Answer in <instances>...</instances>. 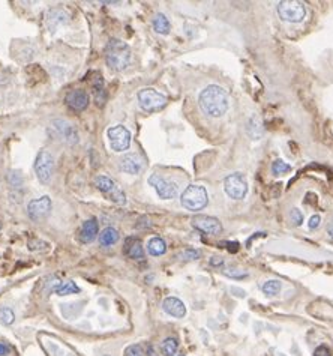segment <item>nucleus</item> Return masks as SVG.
<instances>
[{
    "mask_svg": "<svg viewBox=\"0 0 333 356\" xmlns=\"http://www.w3.org/2000/svg\"><path fill=\"white\" fill-rule=\"evenodd\" d=\"M201 110L210 117H221L228 110V97L222 87L210 84L203 89L198 98Z\"/></svg>",
    "mask_w": 333,
    "mask_h": 356,
    "instance_id": "nucleus-1",
    "label": "nucleus"
},
{
    "mask_svg": "<svg viewBox=\"0 0 333 356\" xmlns=\"http://www.w3.org/2000/svg\"><path fill=\"white\" fill-rule=\"evenodd\" d=\"M105 62L113 71H125L131 64V50L120 39H111L105 50Z\"/></svg>",
    "mask_w": 333,
    "mask_h": 356,
    "instance_id": "nucleus-2",
    "label": "nucleus"
},
{
    "mask_svg": "<svg viewBox=\"0 0 333 356\" xmlns=\"http://www.w3.org/2000/svg\"><path fill=\"white\" fill-rule=\"evenodd\" d=\"M207 191L201 185H189L180 197L182 206L188 211H201L207 204Z\"/></svg>",
    "mask_w": 333,
    "mask_h": 356,
    "instance_id": "nucleus-3",
    "label": "nucleus"
},
{
    "mask_svg": "<svg viewBox=\"0 0 333 356\" xmlns=\"http://www.w3.org/2000/svg\"><path fill=\"white\" fill-rule=\"evenodd\" d=\"M138 102H140V105L144 111L153 113V111L162 110L167 105V98H165V95L155 91V89L146 87V89H141V91L138 92Z\"/></svg>",
    "mask_w": 333,
    "mask_h": 356,
    "instance_id": "nucleus-4",
    "label": "nucleus"
},
{
    "mask_svg": "<svg viewBox=\"0 0 333 356\" xmlns=\"http://www.w3.org/2000/svg\"><path fill=\"white\" fill-rule=\"evenodd\" d=\"M278 14L284 21L288 23H300L306 15V8L297 0H284L278 5Z\"/></svg>",
    "mask_w": 333,
    "mask_h": 356,
    "instance_id": "nucleus-5",
    "label": "nucleus"
},
{
    "mask_svg": "<svg viewBox=\"0 0 333 356\" xmlns=\"http://www.w3.org/2000/svg\"><path fill=\"white\" fill-rule=\"evenodd\" d=\"M224 190H225L227 195L234 200L243 198L248 193V182L245 179V176L242 173L228 174L224 181Z\"/></svg>",
    "mask_w": 333,
    "mask_h": 356,
    "instance_id": "nucleus-6",
    "label": "nucleus"
},
{
    "mask_svg": "<svg viewBox=\"0 0 333 356\" xmlns=\"http://www.w3.org/2000/svg\"><path fill=\"white\" fill-rule=\"evenodd\" d=\"M95 185L99 191H102L111 201L117 204H125L126 203V195L125 193L119 188V185L110 179L107 176H96L95 177Z\"/></svg>",
    "mask_w": 333,
    "mask_h": 356,
    "instance_id": "nucleus-7",
    "label": "nucleus"
},
{
    "mask_svg": "<svg viewBox=\"0 0 333 356\" xmlns=\"http://www.w3.org/2000/svg\"><path fill=\"white\" fill-rule=\"evenodd\" d=\"M108 141L114 152H123L131 144V132L123 125H114L108 129Z\"/></svg>",
    "mask_w": 333,
    "mask_h": 356,
    "instance_id": "nucleus-8",
    "label": "nucleus"
},
{
    "mask_svg": "<svg viewBox=\"0 0 333 356\" xmlns=\"http://www.w3.org/2000/svg\"><path fill=\"white\" fill-rule=\"evenodd\" d=\"M54 171V158L47 151H41L35 160V173L42 184H48Z\"/></svg>",
    "mask_w": 333,
    "mask_h": 356,
    "instance_id": "nucleus-9",
    "label": "nucleus"
},
{
    "mask_svg": "<svg viewBox=\"0 0 333 356\" xmlns=\"http://www.w3.org/2000/svg\"><path fill=\"white\" fill-rule=\"evenodd\" d=\"M149 184L153 187L156 194L164 200H170V198H174L177 195V185L174 182H170V181L164 179V177L159 176V174L150 176Z\"/></svg>",
    "mask_w": 333,
    "mask_h": 356,
    "instance_id": "nucleus-10",
    "label": "nucleus"
},
{
    "mask_svg": "<svg viewBox=\"0 0 333 356\" xmlns=\"http://www.w3.org/2000/svg\"><path fill=\"white\" fill-rule=\"evenodd\" d=\"M51 212V200L48 195H44L41 198H35L29 203L27 214L33 221H42L45 220Z\"/></svg>",
    "mask_w": 333,
    "mask_h": 356,
    "instance_id": "nucleus-11",
    "label": "nucleus"
},
{
    "mask_svg": "<svg viewBox=\"0 0 333 356\" xmlns=\"http://www.w3.org/2000/svg\"><path fill=\"white\" fill-rule=\"evenodd\" d=\"M192 226L195 228H198L200 231L206 233V234H219L222 231V226L219 223V220L213 218V217H207V215H197L192 218Z\"/></svg>",
    "mask_w": 333,
    "mask_h": 356,
    "instance_id": "nucleus-12",
    "label": "nucleus"
},
{
    "mask_svg": "<svg viewBox=\"0 0 333 356\" xmlns=\"http://www.w3.org/2000/svg\"><path fill=\"white\" fill-rule=\"evenodd\" d=\"M53 128L56 129V132L59 134V137L62 138L65 143L68 144H75L78 141V132L75 129V127L72 124H69L68 121H62V119H56L53 121Z\"/></svg>",
    "mask_w": 333,
    "mask_h": 356,
    "instance_id": "nucleus-13",
    "label": "nucleus"
},
{
    "mask_svg": "<svg viewBox=\"0 0 333 356\" xmlns=\"http://www.w3.org/2000/svg\"><path fill=\"white\" fill-rule=\"evenodd\" d=\"M65 101L69 108H72L75 111H83L89 105V95H87V92L81 91V89H75V91H71L66 95Z\"/></svg>",
    "mask_w": 333,
    "mask_h": 356,
    "instance_id": "nucleus-14",
    "label": "nucleus"
},
{
    "mask_svg": "<svg viewBox=\"0 0 333 356\" xmlns=\"http://www.w3.org/2000/svg\"><path fill=\"white\" fill-rule=\"evenodd\" d=\"M98 231H99V227H98V221L95 218H90L87 221L83 223L81 228H80V241L83 244H90V242H93L96 239V236H98Z\"/></svg>",
    "mask_w": 333,
    "mask_h": 356,
    "instance_id": "nucleus-15",
    "label": "nucleus"
},
{
    "mask_svg": "<svg viewBox=\"0 0 333 356\" xmlns=\"http://www.w3.org/2000/svg\"><path fill=\"white\" fill-rule=\"evenodd\" d=\"M162 308H164V311L167 314H170L173 317H177V319L185 317V314H186L185 304L182 302L180 299H177V298H167V299H164Z\"/></svg>",
    "mask_w": 333,
    "mask_h": 356,
    "instance_id": "nucleus-16",
    "label": "nucleus"
},
{
    "mask_svg": "<svg viewBox=\"0 0 333 356\" xmlns=\"http://www.w3.org/2000/svg\"><path fill=\"white\" fill-rule=\"evenodd\" d=\"M120 167H122L123 171H126L129 174H138L141 167H143V162H141L138 155L128 154V155H125L122 160H120Z\"/></svg>",
    "mask_w": 333,
    "mask_h": 356,
    "instance_id": "nucleus-17",
    "label": "nucleus"
},
{
    "mask_svg": "<svg viewBox=\"0 0 333 356\" xmlns=\"http://www.w3.org/2000/svg\"><path fill=\"white\" fill-rule=\"evenodd\" d=\"M123 253L134 259V260H143L144 259V250H143V245L138 239L135 237H128L125 241V247H123Z\"/></svg>",
    "mask_w": 333,
    "mask_h": 356,
    "instance_id": "nucleus-18",
    "label": "nucleus"
},
{
    "mask_svg": "<svg viewBox=\"0 0 333 356\" xmlns=\"http://www.w3.org/2000/svg\"><path fill=\"white\" fill-rule=\"evenodd\" d=\"M119 241V231L113 227H107L99 234V244L104 247H111Z\"/></svg>",
    "mask_w": 333,
    "mask_h": 356,
    "instance_id": "nucleus-19",
    "label": "nucleus"
},
{
    "mask_svg": "<svg viewBox=\"0 0 333 356\" xmlns=\"http://www.w3.org/2000/svg\"><path fill=\"white\" fill-rule=\"evenodd\" d=\"M147 251L156 257L162 256L167 251V244L164 239H161V237H152V239L147 242Z\"/></svg>",
    "mask_w": 333,
    "mask_h": 356,
    "instance_id": "nucleus-20",
    "label": "nucleus"
},
{
    "mask_svg": "<svg viewBox=\"0 0 333 356\" xmlns=\"http://www.w3.org/2000/svg\"><path fill=\"white\" fill-rule=\"evenodd\" d=\"M153 29L161 35H168L170 29H171V24H170L168 18L164 14H158L153 18Z\"/></svg>",
    "mask_w": 333,
    "mask_h": 356,
    "instance_id": "nucleus-21",
    "label": "nucleus"
},
{
    "mask_svg": "<svg viewBox=\"0 0 333 356\" xmlns=\"http://www.w3.org/2000/svg\"><path fill=\"white\" fill-rule=\"evenodd\" d=\"M248 134L257 140L263 135V122H261V119L258 116H252L249 119V122H248Z\"/></svg>",
    "mask_w": 333,
    "mask_h": 356,
    "instance_id": "nucleus-22",
    "label": "nucleus"
},
{
    "mask_svg": "<svg viewBox=\"0 0 333 356\" xmlns=\"http://www.w3.org/2000/svg\"><path fill=\"white\" fill-rule=\"evenodd\" d=\"M47 21H48L50 32H54V29H56L54 24H57V26L65 24V23L68 21V17H66V14H63L62 11H51V12H48Z\"/></svg>",
    "mask_w": 333,
    "mask_h": 356,
    "instance_id": "nucleus-23",
    "label": "nucleus"
},
{
    "mask_svg": "<svg viewBox=\"0 0 333 356\" xmlns=\"http://www.w3.org/2000/svg\"><path fill=\"white\" fill-rule=\"evenodd\" d=\"M177 349H179V343H177V340L173 338V337L165 338V340L162 341V344H161V350H162L164 356H174L176 352H177Z\"/></svg>",
    "mask_w": 333,
    "mask_h": 356,
    "instance_id": "nucleus-24",
    "label": "nucleus"
},
{
    "mask_svg": "<svg viewBox=\"0 0 333 356\" xmlns=\"http://www.w3.org/2000/svg\"><path fill=\"white\" fill-rule=\"evenodd\" d=\"M281 283L278 281V280H269V281H266L264 284H263V291L267 294V296H275V294H278L279 291H281Z\"/></svg>",
    "mask_w": 333,
    "mask_h": 356,
    "instance_id": "nucleus-25",
    "label": "nucleus"
},
{
    "mask_svg": "<svg viewBox=\"0 0 333 356\" xmlns=\"http://www.w3.org/2000/svg\"><path fill=\"white\" fill-rule=\"evenodd\" d=\"M80 287L74 283V281H65L60 284V287L56 290V293L59 296H65V294H72V293H78Z\"/></svg>",
    "mask_w": 333,
    "mask_h": 356,
    "instance_id": "nucleus-26",
    "label": "nucleus"
},
{
    "mask_svg": "<svg viewBox=\"0 0 333 356\" xmlns=\"http://www.w3.org/2000/svg\"><path fill=\"white\" fill-rule=\"evenodd\" d=\"M290 170H291L290 164H287L282 160H276V161H273V164H272V171H273V174H276V176H282V174L288 173Z\"/></svg>",
    "mask_w": 333,
    "mask_h": 356,
    "instance_id": "nucleus-27",
    "label": "nucleus"
},
{
    "mask_svg": "<svg viewBox=\"0 0 333 356\" xmlns=\"http://www.w3.org/2000/svg\"><path fill=\"white\" fill-rule=\"evenodd\" d=\"M15 320V314L11 308L8 307H3V308H0V323H3V324H12Z\"/></svg>",
    "mask_w": 333,
    "mask_h": 356,
    "instance_id": "nucleus-28",
    "label": "nucleus"
},
{
    "mask_svg": "<svg viewBox=\"0 0 333 356\" xmlns=\"http://www.w3.org/2000/svg\"><path fill=\"white\" fill-rule=\"evenodd\" d=\"M125 356H146V350L141 344H132L126 347Z\"/></svg>",
    "mask_w": 333,
    "mask_h": 356,
    "instance_id": "nucleus-29",
    "label": "nucleus"
},
{
    "mask_svg": "<svg viewBox=\"0 0 333 356\" xmlns=\"http://www.w3.org/2000/svg\"><path fill=\"white\" fill-rule=\"evenodd\" d=\"M290 218H291V221H293L296 226H300L302 223H303V214H302V211L297 209V207L291 209V212H290Z\"/></svg>",
    "mask_w": 333,
    "mask_h": 356,
    "instance_id": "nucleus-30",
    "label": "nucleus"
},
{
    "mask_svg": "<svg viewBox=\"0 0 333 356\" xmlns=\"http://www.w3.org/2000/svg\"><path fill=\"white\" fill-rule=\"evenodd\" d=\"M224 274H225L227 277H231V278H245V277L248 275L246 272L240 271V269H234V268H227V269L224 271Z\"/></svg>",
    "mask_w": 333,
    "mask_h": 356,
    "instance_id": "nucleus-31",
    "label": "nucleus"
},
{
    "mask_svg": "<svg viewBox=\"0 0 333 356\" xmlns=\"http://www.w3.org/2000/svg\"><path fill=\"white\" fill-rule=\"evenodd\" d=\"M200 256H201V253L197 250H186L182 253V259H185V260H197V259H200Z\"/></svg>",
    "mask_w": 333,
    "mask_h": 356,
    "instance_id": "nucleus-32",
    "label": "nucleus"
},
{
    "mask_svg": "<svg viewBox=\"0 0 333 356\" xmlns=\"http://www.w3.org/2000/svg\"><path fill=\"white\" fill-rule=\"evenodd\" d=\"M314 356H332V350L327 346H318L314 350Z\"/></svg>",
    "mask_w": 333,
    "mask_h": 356,
    "instance_id": "nucleus-33",
    "label": "nucleus"
},
{
    "mask_svg": "<svg viewBox=\"0 0 333 356\" xmlns=\"http://www.w3.org/2000/svg\"><path fill=\"white\" fill-rule=\"evenodd\" d=\"M320 223H321V218H320L318 215H314V217L309 218L308 226H309V228H317V227L320 226Z\"/></svg>",
    "mask_w": 333,
    "mask_h": 356,
    "instance_id": "nucleus-34",
    "label": "nucleus"
},
{
    "mask_svg": "<svg viewBox=\"0 0 333 356\" xmlns=\"http://www.w3.org/2000/svg\"><path fill=\"white\" fill-rule=\"evenodd\" d=\"M9 353H11V347H9L6 343L0 341V356H6V355H9Z\"/></svg>",
    "mask_w": 333,
    "mask_h": 356,
    "instance_id": "nucleus-35",
    "label": "nucleus"
},
{
    "mask_svg": "<svg viewBox=\"0 0 333 356\" xmlns=\"http://www.w3.org/2000/svg\"><path fill=\"white\" fill-rule=\"evenodd\" d=\"M225 245H227V250L230 253H237L239 251V244L237 242H225Z\"/></svg>",
    "mask_w": 333,
    "mask_h": 356,
    "instance_id": "nucleus-36",
    "label": "nucleus"
},
{
    "mask_svg": "<svg viewBox=\"0 0 333 356\" xmlns=\"http://www.w3.org/2000/svg\"><path fill=\"white\" fill-rule=\"evenodd\" d=\"M222 263H224V260L221 257H212L210 259V264L212 266H221Z\"/></svg>",
    "mask_w": 333,
    "mask_h": 356,
    "instance_id": "nucleus-37",
    "label": "nucleus"
},
{
    "mask_svg": "<svg viewBox=\"0 0 333 356\" xmlns=\"http://www.w3.org/2000/svg\"><path fill=\"white\" fill-rule=\"evenodd\" d=\"M327 231H329V234H330V236L333 237V220H332V221L329 223V226H327Z\"/></svg>",
    "mask_w": 333,
    "mask_h": 356,
    "instance_id": "nucleus-38",
    "label": "nucleus"
},
{
    "mask_svg": "<svg viewBox=\"0 0 333 356\" xmlns=\"http://www.w3.org/2000/svg\"><path fill=\"white\" fill-rule=\"evenodd\" d=\"M179 356H185V355H179Z\"/></svg>",
    "mask_w": 333,
    "mask_h": 356,
    "instance_id": "nucleus-39",
    "label": "nucleus"
},
{
    "mask_svg": "<svg viewBox=\"0 0 333 356\" xmlns=\"http://www.w3.org/2000/svg\"><path fill=\"white\" fill-rule=\"evenodd\" d=\"M0 227H2V224H0Z\"/></svg>",
    "mask_w": 333,
    "mask_h": 356,
    "instance_id": "nucleus-40",
    "label": "nucleus"
}]
</instances>
